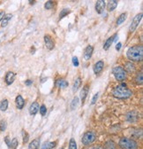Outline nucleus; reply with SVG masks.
<instances>
[{
  "label": "nucleus",
  "instance_id": "f257e3e1",
  "mask_svg": "<svg viewBox=\"0 0 143 149\" xmlns=\"http://www.w3.org/2000/svg\"><path fill=\"white\" fill-rule=\"evenodd\" d=\"M127 58L132 61H141L143 59V47L141 45H134L128 49L127 52Z\"/></svg>",
  "mask_w": 143,
  "mask_h": 149
},
{
  "label": "nucleus",
  "instance_id": "f03ea898",
  "mask_svg": "<svg viewBox=\"0 0 143 149\" xmlns=\"http://www.w3.org/2000/svg\"><path fill=\"white\" fill-rule=\"evenodd\" d=\"M112 95L118 99L124 100V99H128L133 95V92L126 87V84H120L117 86L113 91H112Z\"/></svg>",
  "mask_w": 143,
  "mask_h": 149
},
{
  "label": "nucleus",
  "instance_id": "7ed1b4c3",
  "mask_svg": "<svg viewBox=\"0 0 143 149\" xmlns=\"http://www.w3.org/2000/svg\"><path fill=\"white\" fill-rule=\"evenodd\" d=\"M122 149H138V144L135 140L128 138H122L118 143Z\"/></svg>",
  "mask_w": 143,
  "mask_h": 149
},
{
  "label": "nucleus",
  "instance_id": "20e7f679",
  "mask_svg": "<svg viewBox=\"0 0 143 149\" xmlns=\"http://www.w3.org/2000/svg\"><path fill=\"white\" fill-rule=\"evenodd\" d=\"M112 73L114 74L115 78L119 82L126 80V72L124 69V68L121 66H118V67L113 68Z\"/></svg>",
  "mask_w": 143,
  "mask_h": 149
},
{
  "label": "nucleus",
  "instance_id": "39448f33",
  "mask_svg": "<svg viewBox=\"0 0 143 149\" xmlns=\"http://www.w3.org/2000/svg\"><path fill=\"white\" fill-rule=\"evenodd\" d=\"M96 139V134L94 132H86L83 137H82V143L85 146H88L92 144L93 142H95V140Z\"/></svg>",
  "mask_w": 143,
  "mask_h": 149
},
{
  "label": "nucleus",
  "instance_id": "423d86ee",
  "mask_svg": "<svg viewBox=\"0 0 143 149\" xmlns=\"http://www.w3.org/2000/svg\"><path fill=\"white\" fill-rule=\"evenodd\" d=\"M141 18H142V13H138V14L133 19L132 23H131L130 28H129V31H130V32H133V31L137 29L138 25L140 24V21H141Z\"/></svg>",
  "mask_w": 143,
  "mask_h": 149
},
{
  "label": "nucleus",
  "instance_id": "0eeeda50",
  "mask_svg": "<svg viewBox=\"0 0 143 149\" xmlns=\"http://www.w3.org/2000/svg\"><path fill=\"white\" fill-rule=\"evenodd\" d=\"M44 43H45V45H46L47 49H49V50L54 49L55 44H54V42H53L50 36H49V35L44 36Z\"/></svg>",
  "mask_w": 143,
  "mask_h": 149
},
{
  "label": "nucleus",
  "instance_id": "6e6552de",
  "mask_svg": "<svg viewBox=\"0 0 143 149\" xmlns=\"http://www.w3.org/2000/svg\"><path fill=\"white\" fill-rule=\"evenodd\" d=\"M94 52V47L92 45H88L86 47L85 51H84V54H83V57L85 61H88L89 59L91 58V56L93 54Z\"/></svg>",
  "mask_w": 143,
  "mask_h": 149
},
{
  "label": "nucleus",
  "instance_id": "1a4fd4ad",
  "mask_svg": "<svg viewBox=\"0 0 143 149\" xmlns=\"http://www.w3.org/2000/svg\"><path fill=\"white\" fill-rule=\"evenodd\" d=\"M104 8H105V1H103V0H98V1H96V11L97 13L102 14L104 11Z\"/></svg>",
  "mask_w": 143,
  "mask_h": 149
},
{
  "label": "nucleus",
  "instance_id": "9d476101",
  "mask_svg": "<svg viewBox=\"0 0 143 149\" xmlns=\"http://www.w3.org/2000/svg\"><path fill=\"white\" fill-rule=\"evenodd\" d=\"M103 68H104V62H103L102 61H97V62L94 65V68H93L95 74H100V73L102 71Z\"/></svg>",
  "mask_w": 143,
  "mask_h": 149
},
{
  "label": "nucleus",
  "instance_id": "9b49d317",
  "mask_svg": "<svg viewBox=\"0 0 143 149\" xmlns=\"http://www.w3.org/2000/svg\"><path fill=\"white\" fill-rule=\"evenodd\" d=\"M15 77H16V74H15L13 72H12V71L7 72L6 76V84H7L8 85L12 84L14 82Z\"/></svg>",
  "mask_w": 143,
  "mask_h": 149
},
{
  "label": "nucleus",
  "instance_id": "f8f14e48",
  "mask_svg": "<svg viewBox=\"0 0 143 149\" xmlns=\"http://www.w3.org/2000/svg\"><path fill=\"white\" fill-rule=\"evenodd\" d=\"M40 107H39V103L38 102H34L31 104V106L29 107V113L32 116L36 115V113L38 112Z\"/></svg>",
  "mask_w": 143,
  "mask_h": 149
},
{
  "label": "nucleus",
  "instance_id": "ddd939ff",
  "mask_svg": "<svg viewBox=\"0 0 143 149\" xmlns=\"http://www.w3.org/2000/svg\"><path fill=\"white\" fill-rule=\"evenodd\" d=\"M117 36H118V35L115 34V35H113L112 36L109 37V38L106 40V42H105L104 45H103V49H104L105 51H107V50H108V49L111 47V45H112V43L114 42V40H115V38H116Z\"/></svg>",
  "mask_w": 143,
  "mask_h": 149
},
{
  "label": "nucleus",
  "instance_id": "4468645a",
  "mask_svg": "<svg viewBox=\"0 0 143 149\" xmlns=\"http://www.w3.org/2000/svg\"><path fill=\"white\" fill-rule=\"evenodd\" d=\"M15 103H16V107L19 108V109H22L24 107L25 105V100L22 98V96L21 95H18L15 99Z\"/></svg>",
  "mask_w": 143,
  "mask_h": 149
},
{
  "label": "nucleus",
  "instance_id": "2eb2a0df",
  "mask_svg": "<svg viewBox=\"0 0 143 149\" xmlns=\"http://www.w3.org/2000/svg\"><path fill=\"white\" fill-rule=\"evenodd\" d=\"M138 113L135 111H132V112H129V113L126 115V119L127 121L131 122V123H133L135 121L138 120Z\"/></svg>",
  "mask_w": 143,
  "mask_h": 149
},
{
  "label": "nucleus",
  "instance_id": "dca6fc26",
  "mask_svg": "<svg viewBox=\"0 0 143 149\" xmlns=\"http://www.w3.org/2000/svg\"><path fill=\"white\" fill-rule=\"evenodd\" d=\"M88 91H89V85L88 84H86L83 86L81 91H80V99H81V101L82 103H84L87 96V93H88Z\"/></svg>",
  "mask_w": 143,
  "mask_h": 149
},
{
  "label": "nucleus",
  "instance_id": "f3484780",
  "mask_svg": "<svg viewBox=\"0 0 143 149\" xmlns=\"http://www.w3.org/2000/svg\"><path fill=\"white\" fill-rule=\"evenodd\" d=\"M56 87L58 88H66L68 86V82L65 81V79H58L56 81V84H55Z\"/></svg>",
  "mask_w": 143,
  "mask_h": 149
},
{
  "label": "nucleus",
  "instance_id": "a211bd4d",
  "mask_svg": "<svg viewBox=\"0 0 143 149\" xmlns=\"http://www.w3.org/2000/svg\"><path fill=\"white\" fill-rule=\"evenodd\" d=\"M12 14H11V13L6 14V15L4 16V18L2 19V21H1V26H2L3 28L7 26V24H8L9 21L12 19Z\"/></svg>",
  "mask_w": 143,
  "mask_h": 149
},
{
  "label": "nucleus",
  "instance_id": "6ab92c4d",
  "mask_svg": "<svg viewBox=\"0 0 143 149\" xmlns=\"http://www.w3.org/2000/svg\"><path fill=\"white\" fill-rule=\"evenodd\" d=\"M118 4V2L116 1V0H111V1H110L108 3V6H107V9H108V11H110V12H112V11H114L117 8Z\"/></svg>",
  "mask_w": 143,
  "mask_h": 149
},
{
  "label": "nucleus",
  "instance_id": "aec40b11",
  "mask_svg": "<svg viewBox=\"0 0 143 149\" xmlns=\"http://www.w3.org/2000/svg\"><path fill=\"white\" fill-rule=\"evenodd\" d=\"M40 147V140L38 139H34L28 146V149H38Z\"/></svg>",
  "mask_w": 143,
  "mask_h": 149
},
{
  "label": "nucleus",
  "instance_id": "412c9836",
  "mask_svg": "<svg viewBox=\"0 0 143 149\" xmlns=\"http://www.w3.org/2000/svg\"><path fill=\"white\" fill-rule=\"evenodd\" d=\"M135 69V66L131 62V61H128L126 63V65H124V70H126L127 72L131 73V72H133Z\"/></svg>",
  "mask_w": 143,
  "mask_h": 149
},
{
  "label": "nucleus",
  "instance_id": "4be33fe9",
  "mask_svg": "<svg viewBox=\"0 0 143 149\" xmlns=\"http://www.w3.org/2000/svg\"><path fill=\"white\" fill-rule=\"evenodd\" d=\"M126 13H124L122 14H120L118 18V20H117V25H121L124 21H126Z\"/></svg>",
  "mask_w": 143,
  "mask_h": 149
},
{
  "label": "nucleus",
  "instance_id": "5701e85b",
  "mask_svg": "<svg viewBox=\"0 0 143 149\" xmlns=\"http://www.w3.org/2000/svg\"><path fill=\"white\" fill-rule=\"evenodd\" d=\"M80 84H81V79H80V77H78V78H77V79L75 80L74 84V87H73V91H74V92L77 91H78V89L80 88Z\"/></svg>",
  "mask_w": 143,
  "mask_h": 149
},
{
  "label": "nucleus",
  "instance_id": "b1692460",
  "mask_svg": "<svg viewBox=\"0 0 143 149\" xmlns=\"http://www.w3.org/2000/svg\"><path fill=\"white\" fill-rule=\"evenodd\" d=\"M104 149H117V146H116V144L113 141L109 140V141L106 142Z\"/></svg>",
  "mask_w": 143,
  "mask_h": 149
},
{
  "label": "nucleus",
  "instance_id": "393cba45",
  "mask_svg": "<svg viewBox=\"0 0 143 149\" xmlns=\"http://www.w3.org/2000/svg\"><path fill=\"white\" fill-rule=\"evenodd\" d=\"M8 108V100H4L0 103V110L5 112L6 110H7Z\"/></svg>",
  "mask_w": 143,
  "mask_h": 149
},
{
  "label": "nucleus",
  "instance_id": "a878e982",
  "mask_svg": "<svg viewBox=\"0 0 143 149\" xmlns=\"http://www.w3.org/2000/svg\"><path fill=\"white\" fill-rule=\"evenodd\" d=\"M78 103H79V98L77 96H75L74 98V100H73V101H72V103H71V109L72 110H74L77 107Z\"/></svg>",
  "mask_w": 143,
  "mask_h": 149
},
{
  "label": "nucleus",
  "instance_id": "bb28decb",
  "mask_svg": "<svg viewBox=\"0 0 143 149\" xmlns=\"http://www.w3.org/2000/svg\"><path fill=\"white\" fill-rule=\"evenodd\" d=\"M69 149H77V143L74 139H71L69 142Z\"/></svg>",
  "mask_w": 143,
  "mask_h": 149
},
{
  "label": "nucleus",
  "instance_id": "cd10ccee",
  "mask_svg": "<svg viewBox=\"0 0 143 149\" xmlns=\"http://www.w3.org/2000/svg\"><path fill=\"white\" fill-rule=\"evenodd\" d=\"M70 13H71V11H70L69 9L65 8V9H63V10L61 11V13H60V14H59V18H60V19H63L64 17H65L66 15H68Z\"/></svg>",
  "mask_w": 143,
  "mask_h": 149
},
{
  "label": "nucleus",
  "instance_id": "c85d7f7f",
  "mask_svg": "<svg viewBox=\"0 0 143 149\" xmlns=\"http://www.w3.org/2000/svg\"><path fill=\"white\" fill-rule=\"evenodd\" d=\"M18 145H19V143H18V139L16 138H14V139H12V140L10 143V147L12 149H16Z\"/></svg>",
  "mask_w": 143,
  "mask_h": 149
},
{
  "label": "nucleus",
  "instance_id": "c756f323",
  "mask_svg": "<svg viewBox=\"0 0 143 149\" xmlns=\"http://www.w3.org/2000/svg\"><path fill=\"white\" fill-rule=\"evenodd\" d=\"M54 6H55V3L54 2H52V1H47L45 3V5H44V7H45V9L50 10V9H52L53 7H54Z\"/></svg>",
  "mask_w": 143,
  "mask_h": 149
},
{
  "label": "nucleus",
  "instance_id": "7c9ffc66",
  "mask_svg": "<svg viewBox=\"0 0 143 149\" xmlns=\"http://www.w3.org/2000/svg\"><path fill=\"white\" fill-rule=\"evenodd\" d=\"M135 82H136L138 84H142V82H143V80H142V72H140V73L137 74V77H136V78H135Z\"/></svg>",
  "mask_w": 143,
  "mask_h": 149
},
{
  "label": "nucleus",
  "instance_id": "2f4dec72",
  "mask_svg": "<svg viewBox=\"0 0 143 149\" xmlns=\"http://www.w3.org/2000/svg\"><path fill=\"white\" fill-rule=\"evenodd\" d=\"M22 136H23V143L26 144L28 141V139H29V135L27 132H25V130H22Z\"/></svg>",
  "mask_w": 143,
  "mask_h": 149
},
{
  "label": "nucleus",
  "instance_id": "473e14b6",
  "mask_svg": "<svg viewBox=\"0 0 143 149\" xmlns=\"http://www.w3.org/2000/svg\"><path fill=\"white\" fill-rule=\"evenodd\" d=\"M6 126H7V124H6V121L2 120L1 122H0V130H1L2 132H5L6 129Z\"/></svg>",
  "mask_w": 143,
  "mask_h": 149
},
{
  "label": "nucleus",
  "instance_id": "72a5a7b5",
  "mask_svg": "<svg viewBox=\"0 0 143 149\" xmlns=\"http://www.w3.org/2000/svg\"><path fill=\"white\" fill-rule=\"evenodd\" d=\"M40 113H41L42 116H45L46 115V113H47V108H46V107L44 105L41 106V107H40Z\"/></svg>",
  "mask_w": 143,
  "mask_h": 149
},
{
  "label": "nucleus",
  "instance_id": "f704fd0d",
  "mask_svg": "<svg viewBox=\"0 0 143 149\" xmlns=\"http://www.w3.org/2000/svg\"><path fill=\"white\" fill-rule=\"evenodd\" d=\"M73 63L75 67H78L79 66V61H78V58L76 57V56H74V57H73Z\"/></svg>",
  "mask_w": 143,
  "mask_h": 149
},
{
  "label": "nucleus",
  "instance_id": "c9c22d12",
  "mask_svg": "<svg viewBox=\"0 0 143 149\" xmlns=\"http://www.w3.org/2000/svg\"><path fill=\"white\" fill-rule=\"evenodd\" d=\"M98 95H99V93H96V94H95V95H94L93 100H92V102H91V104H92V105L96 104V100H97V99H98Z\"/></svg>",
  "mask_w": 143,
  "mask_h": 149
},
{
  "label": "nucleus",
  "instance_id": "e433bc0d",
  "mask_svg": "<svg viewBox=\"0 0 143 149\" xmlns=\"http://www.w3.org/2000/svg\"><path fill=\"white\" fill-rule=\"evenodd\" d=\"M5 141H6V145L10 147V143H11V142H10V140H9V137H8V136H6V137L5 138Z\"/></svg>",
  "mask_w": 143,
  "mask_h": 149
},
{
  "label": "nucleus",
  "instance_id": "4c0bfd02",
  "mask_svg": "<svg viewBox=\"0 0 143 149\" xmlns=\"http://www.w3.org/2000/svg\"><path fill=\"white\" fill-rule=\"evenodd\" d=\"M32 84H33V81H32V80H27V81L25 82V84L28 85V86H30Z\"/></svg>",
  "mask_w": 143,
  "mask_h": 149
},
{
  "label": "nucleus",
  "instance_id": "58836bf2",
  "mask_svg": "<svg viewBox=\"0 0 143 149\" xmlns=\"http://www.w3.org/2000/svg\"><path fill=\"white\" fill-rule=\"evenodd\" d=\"M4 16H5V12L1 11V12H0V22L2 21V19L4 18Z\"/></svg>",
  "mask_w": 143,
  "mask_h": 149
},
{
  "label": "nucleus",
  "instance_id": "ea45409f",
  "mask_svg": "<svg viewBox=\"0 0 143 149\" xmlns=\"http://www.w3.org/2000/svg\"><path fill=\"white\" fill-rule=\"evenodd\" d=\"M121 46H122V44H121V43H118L117 45H116V50H117V51H119L120 48H121Z\"/></svg>",
  "mask_w": 143,
  "mask_h": 149
},
{
  "label": "nucleus",
  "instance_id": "a19ab883",
  "mask_svg": "<svg viewBox=\"0 0 143 149\" xmlns=\"http://www.w3.org/2000/svg\"><path fill=\"white\" fill-rule=\"evenodd\" d=\"M92 149H104L102 146H95V147H93Z\"/></svg>",
  "mask_w": 143,
  "mask_h": 149
},
{
  "label": "nucleus",
  "instance_id": "79ce46f5",
  "mask_svg": "<svg viewBox=\"0 0 143 149\" xmlns=\"http://www.w3.org/2000/svg\"><path fill=\"white\" fill-rule=\"evenodd\" d=\"M29 3H30L31 5H34V3H35V1H29Z\"/></svg>",
  "mask_w": 143,
  "mask_h": 149
},
{
  "label": "nucleus",
  "instance_id": "37998d69",
  "mask_svg": "<svg viewBox=\"0 0 143 149\" xmlns=\"http://www.w3.org/2000/svg\"><path fill=\"white\" fill-rule=\"evenodd\" d=\"M42 149H46V148H45V146H44V145L43 146V147H42Z\"/></svg>",
  "mask_w": 143,
  "mask_h": 149
},
{
  "label": "nucleus",
  "instance_id": "c03bdc74",
  "mask_svg": "<svg viewBox=\"0 0 143 149\" xmlns=\"http://www.w3.org/2000/svg\"><path fill=\"white\" fill-rule=\"evenodd\" d=\"M60 149H61V148H60Z\"/></svg>",
  "mask_w": 143,
  "mask_h": 149
}]
</instances>
